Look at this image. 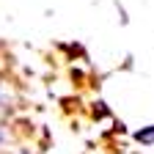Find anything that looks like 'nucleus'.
I'll return each mask as SVG.
<instances>
[{
	"label": "nucleus",
	"mask_w": 154,
	"mask_h": 154,
	"mask_svg": "<svg viewBox=\"0 0 154 154\" xmlns=\"http://www.w3.org/2000/svg\"><path fill=\"white\" fill-rule=\"evenodd\" d=\"M3 143H6V135H3V132H0V146H3Z\"/></svg>",
	"instance_id": "nucleus-2"
},
{
	"label": "nucleus",
	"mask_w": 154,
	"mask_h": 154,
	"mask_svg": "<svg viewBox=\"0 0 154 154\" xmlns=\"http://www.w3.org/2000/svg\"><path fill=\"white\" fill-rule=\"evenodd\" d=\"M135 140L140 146H154V124H146L140 129H135Z\"/></svg>",
	"instance_id": "nucleus-1"
}]
</instances>
